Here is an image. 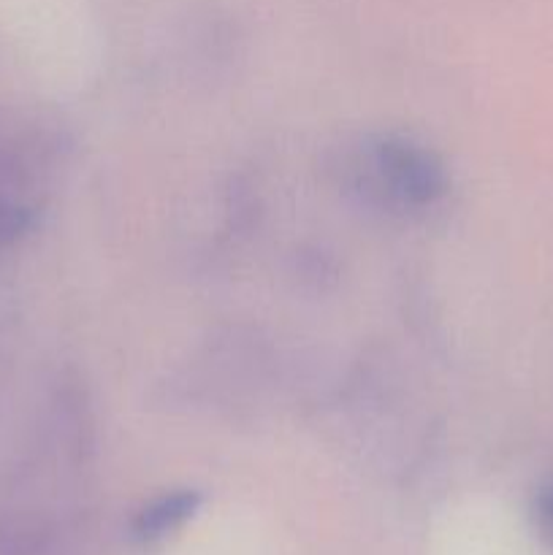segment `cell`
I'll list each match as a JSON object with an SVG mask.
<instances>
[{
    "label": "cell",
    "mask_w": 553,
    "mask_h": 555,
    "mask_svg": "<svg viewBox=\"0 0 553 555\" xmlns=\"http://www.w3.org/2000/svg\"><path fill=\"white\" fill-rule=\"evenodd\" d=\"M366 166L374 188L404 206H426L442 195L445 173L421 146L407 141H377L369 150Z\"/></svg>",
    "instance_id": "6da1fadb"
},
{
    "label": "cell",
    "mask_w": 553,
    "mask_h": 555,
    "mask_svg": "<svg viewBox=\"0 0 553 555\" xmlns=\"http://www.w3.org/2000/svg\"><path fill=\"white\" fill-rule=\"evenodd\" d=\"M30 220H33L30 209L14 204V201L0 198V247L16 242V238L30 228Z\"/></svg>",
    "instance_id": "7a4b0ae2"
},
{
    "label": "cell",
    "mask_w": 553,
    "mask_h": 555,
    "mask_svg": "<svg viewBox=\"0 0 553 555\" xmlns=\"http://www.w3.org/2000/svg\"><path fill=\"white\" fill-rule=\"evenodd\" d=\"M188 509H190V496L166 499V502L155 504V507L144 515V526H141V529H144L146 534H155V531H163L166 526H171L173 520L182 518Z\"/></svg>",
    "instance_id": "3957f363"
},
{
    "label": "cell",
    "mask_w": 553,
    "mask_h": 555,
    "mask_svg": "<svg viewBox=\"0 0 553 555\" xmlns=\"http://www.w3.org/2000/svg\"><path fill=\"white\" fill-rule=\"evenodd\" d=\"M542 520H545V526L553 534V488L542 496Z\"/></svg>",
    "instance_id": "277c9868"
}]
</instances>
